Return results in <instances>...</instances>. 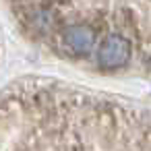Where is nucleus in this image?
<instances>
[{
	"instance_id": "obj_1",
	"label": "nucleus",
	"mask_w": 151,
	"mask_h": 151,
	"mask_svg": "<svg viewBox=\"0 0 151 151\" xmlns=\"http://www.w3.org/2000/svg\"><path fill=\"white\" fill-rule=\"evenodd\" d=\"M95 29L87 23H75L68 29H64L62 37H60V48L64 50V54L73 56V58H81L87 56L93 46H95Z\"/></svg>"
},
{
	"instance_id": "obj_2",
	"label": "nucleus",
	"mask_w": 151,
	"mask_h": 151,
	"mask_svg": "<svg viewBox=\"0 0 151 151\" xmlns=\"http://www.w3.org/2000/svg\"><path fill=\"white\" fill-rule=\"evenodd\" d=\"M130 60V42L120 33L104 37L97 50V62L101 68H120Z\"/></svg>"
}]
</instances>
